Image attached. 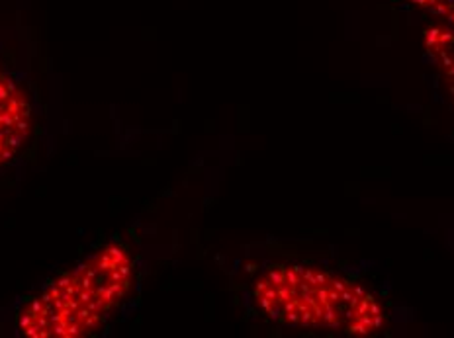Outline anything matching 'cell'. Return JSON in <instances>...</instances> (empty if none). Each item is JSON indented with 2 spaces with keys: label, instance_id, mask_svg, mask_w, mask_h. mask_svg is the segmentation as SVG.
<instances>
[{
  "label": "cell",
  "instance_id": "6da1fadb",
  "mask_svg": "<svg viewBox=\"0 0 454 338\" xmlns=\"http://www.w3.org/2000/svg\"><path fill=\"white\" fill-rule=\"evenodd\" d=\"M134 278L136 262L126 245L102 247L27 299L18 311V333L30 338L92 334L128 297Z\"/></svg>",
  "mask_w": 454,
  "mask_h": 338
},
{
  "label": "cell",
  "instance_id": "7a4b0ae2",
  "mask_svg": "<svg viewBox=\"0 0 454 338\" xmlns=\"http://www.w3.org/2000/svg\"><path fill=\"white\" fill-rule=\"evenodd\" d=\"M254 303L272 321L292 328L372 336L386 313L376 296L356 281L304 265H277L254 281Z\"/></svg>",
  "mask_w": 454,
  "mask_h": 338
},
{
  "label": "cell",
  "instance_id": "3957f363",
  "mask_svg": "<svg viewBox=\"0 0 454 338\" xmlns=\"http://www.w3.org/2000/svg\"><path fill=\"white\" fill-rule=\"evenodd\" d=\"M32 134V108L26 90L0 63V166L11 163Z\"/></svg>",
  "mask_w": 454,
  "mask_h": 338
},
{
  "label": "cell",
  "instance_id": "277c9868",
  "mask_svg": "<svg viewBox=\"0 0 454 338\" xmlns=\"http://www.w3.org/2000/svg\"><path fill=\"white\" fill-rule=\"evenodd\" d=\"M425 47H427L429 58L437 65L449 84L454 106V27L442 22L429 27L425 34Z\"/></svg>",
  "mask_w": 454,
  "mask_h": 338
},
{
  "label": "cell",
  "instance_id": "5b68a950",
  "mask_svg": "<svg viewBox=\"0 0 454 338\" xmlns=\"http://www.w3.org/2000/svg\"><path fill=\"white\" fill-rule=\"evenodd\" d=\"M434 18H441L442 24L454 27V0H405Z\"/></svg>",
  "mask_w": 454,
  "mask_h": 338
}]
</instances>
